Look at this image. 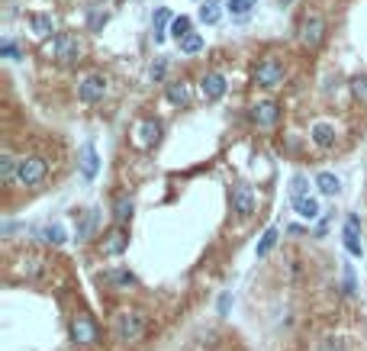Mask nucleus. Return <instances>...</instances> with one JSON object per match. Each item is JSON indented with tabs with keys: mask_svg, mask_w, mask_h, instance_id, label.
<instances>
[{
	"mask_svg": "<svg viewBox=\"0 0 367 351\" xmlns=\"http://www.w3.org/2000/svg\"><path fill=\"white\" fill-rule=\"evenodd\" d=\"M252 122L255 126H261V129H271V126H277V120H281V103H274V100H261V103H255L252 107Z\"/></svg>",
	"mask_w": 367,
	"mask_h": 351,
	"instance_id": "9",
	"label": "nucleus"
},
{
	"mask_svg": "<svg viewBox=\"0 0 367 351\" xmlns=\"http://www.w3.org/2000/svg\"><path fill=\"white\" fill-rule=\"evenodd\" d=\"M148 75H152V81H165V75H168V61L158 58V61L152 65V71H148Z\"/></svg>",
	"mask_w": 367,
	"mask_h": 351,
	"instance_id": "31",
	"label": "nucleus"
},
{
	"mask_svg": "<svg viewBox=\"0 0 367 351\" xmlns=\"http://www.w3.org/2000/svg\"><path fill=\"white\" fill-rule=\"evenodd\" d=\"M322 351H348V345H345L342 338H326V342H322Z\"/></svg>",
	"mask_w": 367,
	"mask_h": 351,
	"instance_id": "34",
	"label": "nucleus"
},
{
	"mask_svg": "<svg viewBox=\"0 0 367 351\" xmlns=\"http://www.w3.org/2000/svg\"><path fill=\"white\" fill-rule=\"evenodd\" d=\"M283 4H290V0H283Z\"/></svg>",
	"mask_w": 367,
	"mask_h": 351,
	"instance_id": "39",
	"label": "nucleus"
},
{
	"mask_svg": "<svg viewBox=\"0 0 367 351\" xmlns=\"http://www.w3.org/2000/svg\"><path fill=\"white\" fill-rule=\"evenodd\" d=\"M229 306H232V297H229V293H222V297H219V316L229 313Z\"/></svg>",
	"mask_w": 367,
	"mask_h": 351,
	"instance_id": "36",
	"label": "nucleus"
},
{
	"mask_svg": "<svg viewBox=\"0 0 367 351\" xmlns=\"http://www.w3.org/2000/svg\"><path fill=\"white\" fill-rule=\"evenodd\" d=\"M277 236H281V232H277V226H271V229L261 236V242H258V248H255V255H258V258H264V255H268L271 248L277 245Z\"/></svg>",
	"mask_w": 367,
	"mask_h": 351,
	"instance_id": "27",
	"label": "nucleus"
},
{
	"mask_svg": "<svg viewBox=\"0 0 367 351\" xmlns=\"http://www.w3.org/2000/svg\"><path fill=\"white\" fill-rule=\"evenodd\" d=\"M316 187H319V193H326V197H335V193L342 191V181H338L332 171H322V174H316Z\"/></svg>",
	"mask_w": 367,
	"mask_h": 351,
	"instance_id": "23",
	"label": "nucleus"
},
{
	"mask_svg": "<svg viewBox=\"0 0 367 351\" xmlns=\"http://www.w3.org/2000/svg\"><path fill=\"white\" fill-rule=\"evenodd\" d=\"M97 171H100V155H97V148L87 142V146H81V174H84L87 181H94Z\"/></svg>",
	"mask_w": 367,
	"mask_h": 351,
	"instance_id": "16",
	"label": "nucleus"
},
{
	"mask_svg": "<svg viewBox=\"0 0 367 351\" xmlns=\"http://www.w3.org/2000/svg\"><path fill=\"white\" fill-rule=\"evenodd\" d=\"M352 91H354V97L367 103V77H354V81H352Z\"/></svg>",
	"mask_w": 367,
	"mask_h": 351,
	"instance_id": "32",
	"label": "nucleus"
},
{
	"mask_svg": "<svg viewBox=\"0 0 367 351\" xmlns=\"http://www.w3.org/2000/svg\"><path fill=\"white\" fill-rule=\"evenodd\" d=\"M229 200H232V213H238V216H252L255 203H258V200H255V191L248 187V184H236Z\"/></svg>",
	"mask_w": 367,
	"mask_h": 351,
	"instance_id": "11",
	"label": "nucleus"
},
{
	"mask_svg": "<svg viewBox=\"0 0 367 351\" xmlns=\"http://www.w3.org/2000/svg\"><path fill=\"white\" fill-rule=\"evenodd\" d=\"M0 49H4V55H7V58H20V49H16V42H10V39Z\"/></svg>",
	"mask_w": 367,
	"mask_h": 351,
	"instance_id": "35",
	"label": "nucleus"
},
{
	"mask_svg": "<svg viewBox=\"0 0 367 351\" xmlns=\"http://www.w3.org/2000/svg\"><path fill=\"white\" fill-rule=\"evenodd\" d=\"M77 97L84 103H97V100L107 97V77L103 75H84L77 81Z\"/></svg>",
	"mask_w": 367,
	"mask_h": 351,
	"instance_id": "7",
	"label": "nucleus"
},
{
	"mask_svg": "<svg viewBox=\"0 0 367 351\" xmlns=\"http://www.w3.org/2000/svg\"><path fill=\"white\" fill-rule=\"evenodd\" d=\"M46 55H52V58L61 61V65H71V61H81L84 42H81L77 36H71V32H61V36H55L52 42H46Z\"/></svg>",
	"mask_w": 367,
	"mask_h": 351,
	"instance_id": "2",
	"label": "nucleus"
},
{
	"mask_svg": "<svg viewBox=\"0 0 367 351\" xmlns=\"http://www.w3.org/2000/svg\"><path fill=\"white\" fill-rule=\"evenodd\" d=\"M103 23H107V13H91V30H100Z\"/></svg>",
	"mask_w": 367,
	"mask_h": 351,
	"instance_id": "37",
	"label": "nucleus"
},
{
	"mask_svg": "<svg viewBox=\"0 0 367 351\" xmlns=\"http://www.w3.org/2000/svg\"><path fill=\"white\" fill-rule=\"evenodd\" d=\"M177 49H181L184 55H197V52H203V36H200V32H191L187 39H181V42H177Z\"/></svg>",
	"mask_w": 367,
	"mask_h": 351,
	"instance_id": "25",
	"label": "nucleus"
},
{
	"mask_svg": "<svg viewBox=\"0 0 367 351\" xmlns=\"http://www.w3.org/2000/svg\"><path fill=\"white\" fill-rule=\"evenodd\" d=\"M30 30L36 32V36L49 39L55 32V23H52V16L49 13H30Z\"/></svg>",
	"mask_w": 367,
	"mask_h": 351,
	"instance_id": "21",
	"label": "nucleus"
},
{
	"mask_svg": "<svg viewBox=\"0 0 367 351\" xmlns=\"http://www.w3.org/2000/svg\"><path fill=\"white\" fill-rule=\"evenodd\" d=\"M193 32V23H191V16H174V23H171V36L181 42V39H187Z\"/></svg>",
	"mask_w": 367,
	"mask_h": 351,
	"instance_id": "26",
	"label": "nucleus"
},
{
	"mask_svg": "<svg viewBox=\"0 0 367 351\" xmlns=\"http://www.w3.org/2000/svg\"><path fill=\"white\" fill-rule=\"evenodd\" d=\"M345 293H354V277L348 267H345Z\"/></svg>",
	"mask_w": 367,
	"mask_h": 351,
	"instance_id": "38",
	"label": "nucleus"
},
{
	"mask_svg": "<svg viewBox=\"0 0 367 351\" xmlns=\"http://www.w3.org/2000/svg\"><path fill=\"white\" fill-rule=\"evenodd\" d=\"M322 39H326V20L319 13H306L303 23H300V42L306 49H319Z\"/></svg>",
	"mask_w": 367,
	"mask_h": 351,
	"instance_id": "6",
	"label": "nucleus"
},
{
	"mask_svg": "<svg viewBox=\"0 0 367 351\" xmlns=\"http://www.w3.org/2000/svg\"><path fill=\"white\" fill-rule=\"evenodd\" d=\"M39 242H46V245H65L68 242V236H65V229H61V222H49V226H42V229H36Z\"/></svg>",
	"mask_w": 367,
	"mask_h": 351,
	"instance_id": "18",
	"label": "nucleus"
},
{
	"mask_svg": "<svg viewBox=\"0 0 367 351\" xmlns=\"http://www.w3.org/2000/svg\"><path fill=\"white\" fill-rule=\"evenodd\" d=\"M129 248V232L122 229V226H116V229H110L107 236L100 238V252L107 255V258H120L122 252Z\"/></svg>",
	"mask_w": 367,
	"mask_h": 351,
	"instance_id": "8",
	"label": "nucleus"
},
{
	"mask_svg": "<svg viewBox=\"0 0 367 351\" xmlns=\"http://www.w3.org/2000/svg\"><path fill=\"white\" fill-rule=\"evenodd\" d=\"M293 210H297V216H303V219H309V222H313L316 216L322 213V210H319V200H316L313 193H306V197H297V200H293Z\"/></svg>",
	"mask_w": 367,
	"mask_h": 351,
	"instance_id": "19",
	"label": "nucleus"
},
{
	"mask_svg": "<svg viewBox=\"0 0 367 351\" xmlns=\"http://www.w3.org/2000/svg\"><path fill=\"white\" fill-rule=\"evenodd\" d=\"M113 336L122 345H136L139 338L146 336V316L139 313V309H122L113 322Z\"/></svg>",
	"mask_w": 367,
	"mask_h": 351,
	"instance_id": "1",
	"label": "nucleus"
},
{
	"mask_svg": "<svg viewBox=\"0 0 367 351\" xmlns=\"http://www.w3.org/2000/svg\"><path fill=\"white\" fill-rule=\"evenodd\" d=\"M174 23V20H171V13H168V7H158L155 10V16H152V36H155V42H161V39H165V32H168V26Z\"/></svg>",
	"mask_w": 367,
	"mask_h": 351,
	"instance_id": "22",
	"label": "nucleus"
},
{
	"mask_svg": "<svg viewBox=\"0 0 367 351\" xmlns=\"http://www.w3.org/2000/svg\"><path fill=\"white\" fill-rule=\"evenodd\" d=\"M165 97H168L174 107H187V103H191V84H184V81L168 84L165 87Z\"/></svg>",
	"mask_w": 367,
	"mask_h": 351,
	"instance_id": "20",
	"label": "nucleus"
},
{
	"mask_svg": "<svg viewBox=\"0 0 367 351\" xmlns=\"http://www.w3.org/2000/svg\"><path fill=\"white\" fill-rule=\"evenodd\" d=\"M16 174H20V158L10 148H4L0 152V181L10 187V184H16Z\"/></svg>",
	"mask_w": 367,
	"mask_h": 351,
	"instance_id": "14",
	"label": "nucleus"
},
{
	"mask_svg": "<svg viewBox=\"0 0 367 351\" xmlns=\"http://www.w3.org/2000/svg\"><path fill=\"white\" fill-rule=\"evenodd\" d=\"M283 61L274 58V55H268V58H261L258 65H255V84L261 87H281L283 84Z\"/></svg>",
	"mask_w": 367,
	"mask_h": 351,
	"instance_id": "5",
	"label": "nucleus"
},
{
	"mask_svg": "<svg viewBox=\"0 0 367 351\" xmlns=\"http://www.w3.org/2000/svg\"><path fill=\"white\" fill-rule=\"evenodd\" d=\"M158 139H161V122L155 120V116H146V120L136 122V146L139 148L158 146Z\"/></svg>",
	"mask_w": 367,
	"mask_h": 351,
	"instance_id": "10",
	"label": "nucleus"
},
{
	"mask_svg": "<svg viewBox=\"0 0 367 351\" xmlns=\"http://www.w3.org/2000/svg\"><path fill=\"white\" fill-rule=\"evenodd\" d=\"M23 271L30 277H39V274H42V261H39V258H26L23 261Z\"/></svg>",
	"mask_w": 367,
	"mask_h": 351,
	"instance_id": "33",
	"label": "nucleus"
},
{
	"mask_svg": "<svg viewBox=\"0 0 367 351\" xmlns=\"http://www.w3.org/2000/svg\"><path fill=\"white\" fill-rule=\"evenodd\" d=\"M94 226H97V210H87L84 219H81V226H77V238H87L94 232Z\"/></svg>",
	"mask_w": 367,
	"mask_h": 351,
	"instance_id": "29",
	"label": "nucleus"
},
{
	"mask_svg": "<svg viewBox=\"0 0 367 351\" xmlns=\"http://www.w3.org/2000/svg\"><path fill=\"white\" fill-rule=\"evenodd\" d=\"M71 342L75 345H84V348H94V345L100 342V328H97V322L91 319L87 313H77V316H71Z\"/></svg>",
	"mask_w": 367,
	"mask_h": 351,
	"instance_id": "4",
	"label": "nucleus"
},
{
	"mask_svg": "<svg viewBox=\"0 0 367 351\" xmlns=\"http://www.w3.org/2000/svg\"><path fill=\"white\" fill-rule=\"evenodd\" d=\"M226 7H229L232 16H248L258 7V0H226Z\"/></svg>",
	"mask_w": 367,
	"mask_h": 351,
	"instance_id": "28",
	"label": "nucleus"
},
{
	"mask_svg": "<svg viewBox=\"0 0 367 351\" xmlns=\"http://www.w3.org/2000/svg\"><path fill=\"white\" fill-rule=\"evenodd\" d=\"M222 0H203V7H200V20L207 26H213V23H219V16H222Z\"/></svg>",
	"mask_w": 367,
	"mask_h": 351,
	"instance_id": "24",
	"label": "nucleus"
},
{
	"mask_svg": "<svg viewBox=\"0 0 367 351\" xmlns=\"http://www.w3.org/2000/svg\"><path fill=\"white\" fill-rule=\"evenodd\" d=\"M309 136H313V142L319 148H332V146H335V139H338V132H335V126H332V122H313Z\"/></svg>",
	"mask_w": 367,
	"mask_h": 351,
	"instance_id": "15",
	"label": "nucleus"
},
{
	"mask_svg": "<svg viewBox=\"0 0 367 351\" xmlns=\"http://www.w3.org/2000/svg\"><path fill=\"white\" fill-rule=\"evenodd\" d=\"M226 91H229V84H226V77H222L219 71H210V75H203V81H200V94H203L210 103L222 100L226 97Z\"/></svg>",
	"mask_w": 367,
	"mask_h": 351,
	"instance_id": "12",
	"label": "nucleus"
},
{
	"mask_svg": "<svg viewBox=\"0 0 367 351\" xmlns=\"http://www.w3.org/2000/svg\"><path fill=\"white\" fill-rule=\"evenodd\" d=\"M306 193H309V181H306L303 174H297V177L290 181V197L297 200V197H306Z\"/></svg>",
	"mask_w": 367,
	"mask_h": 351,
	"instance_id": "30",
	"label": "nucleus"
},
{
	"mask_svg": "<svg viewBox=\"0 0 367 351\" xmlns=\"http://www.w3.org/2000/svg\"><path fill=\"white\" fill-rule=\"evenodd\" d=\"M49 174V161L42 155H23L20 158V174H16V184H23V187H36L42 184Z\"/></svg>",
	"mask_w": 367,
	"mask_h": 351,
	"instance_id": "3",
	"label": "nucleus"
},
{
	"mask_svg": "<svg viewBox=\"0 0 367 351\" xmlns=\"http://www.w3.org/2000/svg\"><path fill=\"white\" fill-rule=\"evenodd\" d=\"M132 213H136V203H132V197H129V193H120V197H116V203H113L116 226H122V229H126V222L132 219Z\"/></svg>",
	"mask_w": 367,
	"mask_h": 351,
	"instance_id": "17",
	"label": "nucleus"
},
{
	"mask_svg": "<svg viewBox=\"0 0 367 351\" xmlns=\"http://www.w3.org/2000/svg\"><path fill=\"white\" fill-rule=\"evenodd\" d=\"M103 281H107L113 291H129V287H136L139 283L129 267H110L107 274H103Z\"/></svg>",
	"mask_w": 367,
	"mask_h": 351,
	"instance_id": "13",
	"label": "nucleus"
}]
</instances>
